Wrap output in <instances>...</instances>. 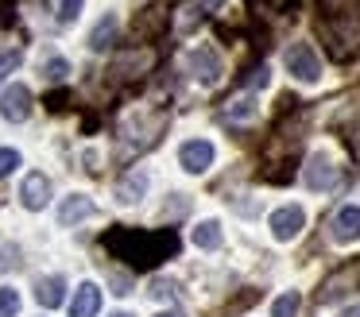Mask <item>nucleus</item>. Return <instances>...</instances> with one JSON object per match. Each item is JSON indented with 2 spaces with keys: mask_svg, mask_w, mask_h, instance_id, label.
Here are the masks:
<instances>
[{
  "mask_svg": "<svg viewBox=\"0 0 360 317\" xmlns=\"http://www.w3.org/2000/svg\"><path fill=\"white\" fill-rule=\"evenodd\" d=\"M105 252L112 259H120L132 271H155L159 263L174 259L182 247L179 232L174 228H128V224H112L101 236Z\"/></svg>",
  "mask_w": 360,
  "mask_h": 317,
  "instance_id": "obj_1",
  "label": "nucleus"
},
{
  "mask_svg": "<svg viewBox=\"0 0 360 317\" xmlns=\"http://www.w3.org/2000/svg\"><path fill=\"white\" fill-rule=\"evenodd\" d=\"M318 35L326 39L329 58L352 62L360 54V12H337L329 20H318Z\"/></svg>",
  "mask_w": 360,
  "mask_h": 317,
  "instance_id": "obj_2",
  "label": "nucleus"
},
{
  "mask_svg": "<svg viewBox=\"0 0 360 317\" xmlns=\"http://www.w3.org/2000/svg\"><path fill=\"white\" fill-rule=\"evenodd\" d=\"M352 290H360V259H352V263H345V267H337L333 275L321 283V302H341L345 294H352Z\"/></svg>",
  "mask_w": 360,
  "mask_h": 317,
  "instance_id": "obj_3",
  "label": "nucleus"
},
{
  "mask_svg": "<svg viewBox=\"0 0 360 317\" xmlns=\"http://www.w3.org/2000/svg\"><path fill=\"white\" fill-rule=\"evenodd\" d=\"M302 186H306V190H314V193H321V190H329V186H337V162L329 159L326 151L310 155V162L302 167Z\"/></svg>",
  "mask_w": 360,
  "mask_h": 317,
  "instance_id": "obj_4",
  "label": "nucleus"
},
{
  "mask_svg": "<svg viewBox=\"0 0 360 317\" xmlns=\"http://www.w3.org/2000/svg\"><path fill=\"white\" fill-rule=\"evenodd\" d=\"M287 70L298 77V82H306V85H314L321 77V62H318V54H314V46H306V43H295L287 51Z\"/></svg>",
  "mask_w": 360,
  "mask_h": 317,
  "instance_id": "obj_5",
  "label": "nucleus"
},
{
  "mask_svg": "<svg viewBox=\"0 0 360 317\" xmlns=\"http://www.w3.org/2000/svg\"><path fill=\"white\" fill-rule=\"evenodd\" d=\"M0 116L12 124H24L27 116H32V89L27 85H8V89L0 93Z\"/></svg>",
  "mask_w": 360,
  "mask_h": 317,
  "instance_id": "obj_6",
  "label": "nucleus"
},
{
  "mask_svg": "<svg viewBox=\"0 0 360 317\" xmlns=\"http://www.w3.org/2000/svg\"><path fill=\"white\" fill-rule=\"evenodd\" d=\"M179 162L190 174H205V170L213 167V143L210 139H186V143L179 147Z\"/></svg>",
  "mask_w": 360,
  "mask_h": 317,
  "instance_id": "obj_7",
  "label": "nucleus"
},
{
  "mask_svg": "<svg viewBox=\"0 0 360 317\" xmlns=\"http://www.w3.org/2000/svg\"><path fill=\"white\" fill-rule=\"evenodd\" d=\"M267 224H271V236L287 244V240H295L298 232L306 228V213L298 205H283V209H275V213H271V221H267Z\"/></svg>",
  "mask_w": 360,
  "mask_h": 317,
  "instance_id": "obj_8",
  "label": "nucleus"
},
{
  "mask_svg": "<svg viewBox=\"0 0 360 317\" xmlns=\"http://www.w3.org/2000/svg\"><path fill=\"white\" fill-rule=\"evenodd\" d=\"M329 232H333L337 244H352V240H360V205L337 209L333 221H329Z\"/></svg>",
  "mask_w": 360,
  "mask_h": 317,
  "instance_id": "obj_9",
  "label": "nucleus"
},
{
  "mask_svg": "<svg viewBox=\"0 0 360 317\" xmlns=\"http://www.w3.org/2000/svg\"><path fill=\"white\" fill-rule=\"evenodd\" d=\"M20 201H24V209H43L51 201V178L47 174H39V170H35V174H27L24 178V186H20Z\"/></svg>",
  "mask_w": 360,
  "mask_h": 317,
  "instance_id": "obj_10",
  "label": "nucleus"
},
{
  "mask_svg": "<svg viewBox=\"0 0 360 317\" xmlns=\"http://www.w3.org/2000/svg\"><path fill=\"white\" fill-rule=\"evenodd\" d=\"M151 62H155L151 51H124V54H117V62L109 66V74L112 77H140L143 70H151Z\"/></svg>",
  "mask_w": 360,
  "mask_h": 317,
  "instance_id": "obj_11",
  "label": "nucleus"
},
{
  "mask_svg": "<svg viewBox=\"0 0 360 317\" xmlns=\"http://www.w3.org/2000/svg\"><path fill=\"white\" fill-rule=\"evenodd\" d=\"M167 20H171L167 4H151V8H143V12L136 15V35H140V39H155L159 31L167 27Z\"/></svg>",
  "mask_w": 360,
  "mask_h": 317,
  "instance_id": "obj_12",
  "label": "nucleus"
},
{
  "mask_svg": "<svg viewBox=\"0 0 360 317\" xmlns=\"http://www.w3.org/2000/svg\"><path fill=\"white\" fill-rule=\"evenodd\" d=\"M97 309H101V290H97V283H82L78 290H74L70 317H97Z\"/></svg>",
  "mask_w": 360,
  "mask_h": 317,
  "instance_id": "obj_13",
  "label": "nucleus"
},
{
  "mask_svg": "<svg viewBox=\"0 0 360 317\" xmlns=\"http://www.w3.org/2000/svg\"><path fill=\"white\" fill-rule=\"evenodd\" d=\"M190 70H194L198 77H202L205 85H213L221 77V58H217V51H205V46H198L194 54H190Z\"/></svg>",
  "mask_w": 360,
  "mask_h": 317,
  "instance_id": "obj_14",
  "label": "nucleus"
},
{
  "mask_svg": "<svg viewBox=\"0 0 360 317\" xmlns=\"http://www.w3.org/2000/svg\"><path fill=\"white\" fill-rule=\"evenodd\" d=\"M86 216H94V201L82 198V193H74V198H66L63 205H58V224H63V228L86 221Z\"/></svg>",
  "mask_w": 360,
  "mask_h": 317,
  "instance_id": "obj_15",
  "label": "nucleus"
},
{
  "mask_svg": "<svg viewBox=\"0 0 360 317\" xmlns=\"http://www.w3.org/2000/svg\"><path fill=\"white\" fill-rule=\"evenodd\" d=\"M35 298H39V306H43V309L63 306V298H66V278H63V275L39 278V283H35Z\"/></svg>",
  "mask_w": 360,
  "mask_h": 317,
  "instance_id": "obj_16",
  "label": "nucleus"
},
{
  "mask_svg": "<svg viewBox=\"0 0 360 317\" xmlns=\"http://www.w3.org/2000/svg\"><path fill=\"white\" fill-rule=\"evenodd\" d=\"M143 193H148V174H143V170H132V174H128L124 182L117 186V198L124 201V205H132V201H140Z\"/></svg>",
  "mask_w": 360,
  "mask_h": 317,
  "instance_id": "obj_17",
  "label": "nucleus"
},
{
  "mask_svg": "<svg viewBox=\"0 0 360 317\" xmlns=\"http://www.w3.org/2000/svg\"><path fill=\"white\" fill-rule=\"evenodd\" d=\"M112 43H117V15H105V20L89 31V46H94V51H109Z\"/></svg>",
  "mask_w": 360,
  "mask_h": 317,
  "instance_id": "obj_18",
  "label": "nucleus"
},
{
  "mask_svg": "<svg viewBox=\"0 0 360 317\" xmlns=\"http://www.w3.org/2000/svg\"><path fill=\"white\" fill-rule=\"evenodd\" d=\"M194 244L205 247V252L221 247V224H217V221H198V224H194Z\"/></svg>",
  "mask_w": 360,
  "mask_h": 317,
  "instance_id": "obj_19",
  "label": "nucleus"
},
{
  "mask_svg": "<svg viewBox=\"0 0 360 317\" xmlns=\"http://www.w3.org/2000/svg\"><path fill=\"white\" fill-rule=\"evenodd\" d=\"M298 309H302L298 290H287V294H279V298L271 302V317H298Z\"/></svg>",
  "mask_w": 360,
  "mask_h": 317,
  "instance_id": "obj_20",
  "label": "nucleus"
},
{
  "mask_svg": "<svg viewBox=\"0 0 360 317\" xmlns=\"http://www.w3.org/2000/svg\"><path fill=\"white\" fill-rule=\"evenodd\" d=\"M16 313H20V294L0 286V317H16Z\"/></svg>",
  "mask_w": 360,
  "mask_h": 317,
  "instance_id": "obj_21",
  "label": "nucleus"
},
{
  "mask_svg": "<svg viewBox=\"0 0 360 317\" xmlns=\"http://www.w3.org/2000/svg\"><path fill=\"white\" fill-rule=\"evenodd\" d=\"M66 74H70V66H66L63 58H47V62H43V77H47V82H63Z\"/></svg>",
  "mask_w": 360,
  "mask_h": 317,
  "instance_id": "obj_22",
  "label": "nucleus"
},
{
  "mask_svg": "<svg viewBox=\"0 0 360 317\" xmlns=\"http://www.w3.org/2000/svg\"><path fill=\"white\" fill-rule=\"evenodd\" d=\"M16 167H20V151H12V147H0V178H8Z\"/></svg>",
  "mask_w": 360,
  "mask_h": 317,
  "instance_id": "obj_23",
  "label": "nucleus"
},
{
  "mask_svg": "<svg viewBox=\"0 0 360 317\" xmlns=\"http://www.w3.org/2000/svg\"><path fill=\"white\" fill-rule=\"evenodd\" d=\"M82 4H86V0H58V20H63V23H70V20H78V12H82Z\"/></svg>",
  "mask_w": 360,
  "mask_h": 317,
  "instance_id": "obj_24",
  "label": "nucleus"
},
{
  "mask_svg": "<svg viewBox=\"0 0 360 317\" xmlns=\"http://www.w3.org/2000/svg\"><path fill=\"white\" fill-rule=\"evenodd\" d=\"M20 58H24L20 51H4V54H0V82H4V77H8L12 70L20 66Z\"/></svg>",
  "mask_w": 360,
  "mask_h": 317,
  "instance_id": "obj_25",
  "label": "nucleus"
},
{
  "mask_svg": "<svg viewBox=\"0 0 360 317\" xmlns=\"http://www.w3.org/2000/svg\"><path fill=\"white\" fill-rule=\"evenodd\" d=\"M295 4V0H252V8H256V12H287V8Z\"/></svg>",
  "mask_w": 360,
  "mask_h": 317,
  "instance_id": "obj_26",
  "label": "nucleus"
},
{
  "mask_svg": "<svg viewBox=\"0 0 360 317\" xmlns=\"http://www.w3.org/2000/svg\"><path fill=\"white\" fill-rule=\"evenodd\" d=\"M174 290H179L174 283H167V278H155L148 294H151V298H174Z\"/></svg>",
  "mask_w": 360,
  "mask_h": 317,
  "instance_id": "obj_27",
  "label": "nucleus"
},
{
  "mask_svg": "<svg viewBox=\"0 0 360 317\" xmlns=\"http://www.w3.org/2000/svg\"><path fill=\"white\" fill-rule=\"evenodd\" d=\"M66 105H70V93H66V89H58V93H47V108H51V112H63Z\"/></svg>",
  "mask_w": 360,
  "mask_h": 317,
  "instance_id": "obj_28",
  "label": "nucleus"
},
{
  "mask_svg": "<svg viewBox=\"0 0 360 317\" xmlns=\"http://www.w3.org/2000/svg\"><path fill=\"white\" fill-rule=\"evenodd\" d=\"M229 116H240V120H248V116H256V108H252V101H233V105H229Z\"/></svg>",
  "mask_w": 360,
  "mask_h": 317,
  "instance_id": "obj_29",
  "label": "nucleus"
},
{
  "mask_svg": "<svg viewBox=\"0 0 360 317\" xmlns=\"http://www.w3.org/2000/svg\"><path fill=\"white\" fill-rule=\"evenodd\" d=\"M244 82H248V85H264V82H267V77H264V70H259V66H256V70H252V74H248V77H244Z\"/></svg>",
  "mask_w": 360,
  "mask_h": 317,
  "instance_id": "obj_30",
  "label": "nucleus"
},
{
  "mask_svg": "<svg viewBox=\"0 0 360 317\" xmlns=\"http://www.w3.org/2000/svg\"><path fill=\"white\" fill-rule=\"evenodd\" d=\"M321 4H326V8H333V12H337V8H345V4H352V0H321Z\"/></svg>",
  "mask_w": 360,
  "mask_h": 317,
  "instance_id": "obj_31",
  "label": "nucleus"
},
{
  "mask_svg": "<svg viewBox=\"0 0 360 317\" xmlns=\"http://www.w3.org/2000/svg\"><path fill=\"white\" fill-rule=\"evenodd\" d=\"M341 317H360V306H349V309H341Z\"/></svg>",
  "mask_w": 360,
  "mask_h": 317,
  "instance_id": "obj_32",
  "label": "nucleus"
},
{
  "mask_svg": "<svg viewBox=\"0 0 360 317\" xmlns=\"http://www.w3.org/2000/svg\"><path fill=\"white\" fill-rule=\"evenodd\" d=\"M159 317H186V313H182V309H163Z\"/></svg>",
  "mask_w": 360,
  "mask_h": 317,
  "instance_id": "obj_33",
  "label": "nucleus"
},
{
  "mask_svg": "<svg viewBox=\"0 0 360 317\" xmlns=\"http://www.w3.org/2000/svg\"><path fill=\"white\" fill-rule=\"evenodd\" d=\"M352 151H356V159H360V136H352Z\"/></svg>",
  "mask_w": 360,
  "mask_h": 317,
  "instance_id": "obj_34",
  "label": "nucleus"
},
{
  "mask_svg": "<svg viewBox=\"0 0 360 317\" xmlns=\"http://www.w3.org/2000/svg\"><path fill=\"white\" fill-rule=\"evenodd\" d=\"M112 317H132V313H112Z\"/></svg>",
  "mask_w": 360,
  "mask_h": 317,
  "instance_id": "obj_35",
  "label": "nucleus"
}]
</instances>
